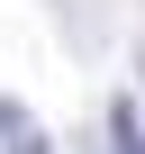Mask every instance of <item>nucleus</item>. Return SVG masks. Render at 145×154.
I'll return each instance as SVG.
<instances>
[{
  "label": "nucleus",
  "instance_id": "f257e3e1",
  "mask_svg": "<svg viewBox=\"0 0 145 154\" xmlns=\"http://www.w3.org/2000/svg\"><path fill=\"white\" fill-rule=\"evenodd\" d=\"M0 154H54V136H45V127L9 100V91H0Z\"/></svg>",
  "mask_w": 145,
  "mask_h": 154
},
{
  "label": "nucleus",
  "instance_id": "f03ea898",
  "mask_svg": "<svg viewBox=\"0 0 145 154\" xmlns=\"http://www.w3.org/2000/svg\"><path fill=\"white\" fill-rule=\"evenodd\" d=\"M109 154H145V118H136V100L109 109Z\"/></svg>",
  "mask_w": 145,
  "mask_h": 154
}]
</instances>
